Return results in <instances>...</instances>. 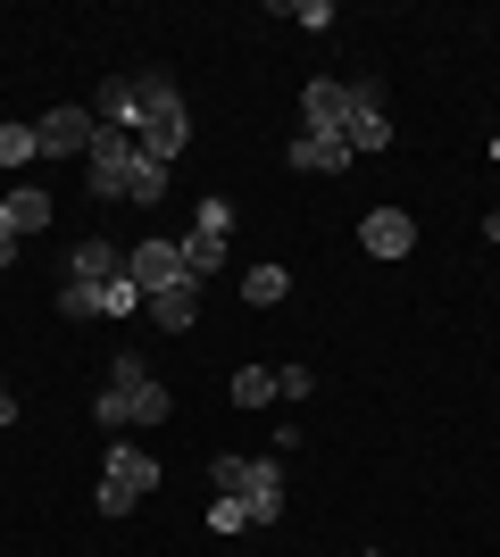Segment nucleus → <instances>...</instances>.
Wrapping results in <instances>:
<instances>
[{
    "label": "nucleus",
    "mask_w": 500,
    "mask_h": 557,
    "mask_svg": "<svg viewBox=\"0 0 500 557\" xmlns=\"http://www.w3.org/2000/svg\"><path fill=\"white\" fill-rule=\"evenodd\" d=\"M134 92H143L134 150H143L150 166H175V159H184V141H192V109H184V92H175V75H143Z\"/></svg>",
    "instance_id": "f257e3e1"
},
{
    "label": "nucleus",
    "mask_w": 500,
    "mask_h": 557,
    "mask_svg": "<svg viewBox=\"0 0 500 557\" xmlns=\"http://www.w3.org/2000/svg\"><path fill=\"white\" fill-rule=\"evenodd\" d=\"M150 491H159V458L134 449V442H109V466H100V491H93L100 516H134Z\"/></svg>",
    "instance_id": "f03ea898"
},
{
    "label": "nucleus",
    "mask_w": 500,
    "mask_h": 557,
    "mask_svg": "<svg viewBox=\"0 0 500 557\" xmlns=\"http://www.w3.org/2000/svg\"><path fill=\"white\" fill-rule=\"evenodd\" d=\"M109 392H118L125 424H167V417H175V392H167V383L143 367V358H125V349H118V374H109Z\"/></svg>",
    "instance_id": "7ed1b4c3"
},
{
    "label": "nucleus",
    "mask_w": 500,
    "mask_h": 557,
    "mask_svg": "<svg viewBox=\"0 0 500 557\" xmlns=\"http://www.w3.org/2000/svg\"><path fill=\"white\" fill-rule=\"evenodd\" d=\"M134 166H143L134 134H109V125H100V141H93V166H84V184H93L100 200H125V191H134Z\"/></svg>",
    "instance_id": "20e7f679"
},
{
    "label": "nucleus",
    "mask_w": 500,
    "mask_h": 557,
    "mask_svg": "<svg viewBox=\"0 0 500 557\" xmlns=\"http://www.w3.org/2000/svg\"><path fill=\"white\" fill-rule=\"evenodd\" d=\"M125 275H134V292H175V283H192L184 275V242H167V233H150V242H134L125 250Z\"/></svg>",
    "instance_id": "39448f33"
},
{
    "label": "nucleus",
    "mask_w": 500,
    "mask_h": 557,
    "mask_svg": "<svg viewBox=\"0 0 500 557\" xmlns=\"http://www.w3.org/2000/svg\"><path fill=\"white\" fill-rule=\"evenodd\" d=\"M34 141H42V159H93L100 116L93 109H50V116H34Z\"/></svg>",
    "instance_id": "423d86ee"
},
{
    "label": "nucleus",
    "mask_w": 500,
    "mask_h": 557,
    "mask_svg": "<svg viewBox=\"0 0 500 557\" xmlns=\"http://www.w3.org/2000/svg\"><path fill=\"white\" fill-rule=\"evenodd\" d=\"M342 141H351V159H376V150H392L383 84H351V125H342Z\"/></svg>",
    "instance_id": "0eeeda50"
},
{
    "label": "nucleus",
    "mask_w": 500,
    "mask_h": 557,
    "mask_svg": "<svg viewBox=\"0 0 500 557\" xmlns=\"http://www.w3.org/2000/svg\"><path fill=\"white\" fill-rule=\"evenodd\" d=\"M358 250L367 258H408L417 250V216L408 209H367L358 216Z\"/></svg>",
    "instance_id": "6e6552de"
},
{
    "label": "nucleus",
    "mask_w": 500,
    "mask_h": 557,
    "mask_svg": "<svg viewBox=\"0 0 500 557\" xmlns=\"http://www.w3.org/2000/svg\"><path fill=\"white\" fill-rule=\"evenodd\" d=\"M342 125H351V84L317 75L309 92H301V134H342Z\"/></svg>",
    "instance_id": "1a4fd4ad"
},
{
    "label": "nucleus",
    "mask_w": 500,
    "mask_h": 557,
    "mask_svg": "<svg viewBox=\"0 0 500 557\" xmlns=\"http://www.w3.org/2000/svg\"><path fill=\"white\" fill-rule=\"evenodd\" d=\"M284 166H301V175H342V166H358V159H351V141H342V134H292Z\"/></svg>",
    "instance_id": "9d476101"
},
{
    "label": "nucleus",
    "mask_w": 500,
    "mask_h": 557,
    "mask_svg": "<svg viewBox=\"0 0 500 557\" xmlns=\"http://www.w3.org/2000/svg\"><path fill=\"white\" fill-rule=\"evenodd\" d=\"M242 499H251V524H276V516H284V466H276V458H251Z\"/></svg>",
    "instance_id": "9b49d317"
},
{
    "label": "nucleus",
    "mask_w": 500,
    "mask_h": 557,
    "mask_svg": "<svg viewBox=\"0 0 500 557\" xmlns=\"http://www.w3.org/2000/svg\"><path fill=\"white\" fill-rule=\"evenodd\" d=\"M0 225L17 233V242H25V233H50V191L42 184H17L9 200H0Z\"/></svg>",
    "instance_id": "f8f14e48"
},
{
    "label": "nucleus",
    "mask_w": 500,
    "mask_h": 557,
    "mask_svg": "<svg viewBox=\"0 0 500 557\" xmlns=\"http://www.w3.org/2000/svg\"><path fill=\"white\" fill-rule=\"evenodd\" d=\"M93 116L109 125V134H134V125H143V92H134V84H100V92H93Z\"/></svg>",
    "instance_id": "ddd939ff"
},
{
    "label": "nucleus",
    "mask_w": 500,
    "mask_h": 557,
    "mask_svg": "<svg viewBox=\"0 0 500 557\" xmlns=\"http://www.w3.org/2000/svg\"><path fill=\"white\" fill-rule=\"evenodd\" d=\"M200 317V283H175V292H150V325L159 333H192Z\"/></svg>",
    "instance_id": "4468645a"
},
{
    "label": "nucleus",
    "mask_w": 500,
    "mask_h": 557,
    "mask_svg": "<svg viewBox=\"0 0 500 557\" xmlns=\"http://www.w3.org/2000/svg\"><path fill=\"white\" fill-rule=\"evenodd\" d=\"M109 275H125V258L109 250L100 233H93V242H75V250H68V283H109Z\"/></svg>",
    "instance_id": "2eb2a0df"
},
{
    "label": "nucleus",
    "mask_w": 500,
    "mask_h": 557,
    "mask_svg": "<svg viewBox=\"0 0 500 557\" xmlns=\"http://www.w3.org/2000/svg\"><path fill=\"white\" fill-rule=\"evenodd\" d=\"M217 267H225V242H217V233H200V225H184V275L200 283V275H217Z\"/></svg>",
    "instance_id": "dca6fc26"
},
{
    "label": "nucleus",
    "mask_w": 500,
    "mask_h": 557,
    "mask_svg": "<svg viewBox=\"0 0 500 557\" xmlns=\"http://www.w3.org/2000/svg\"><path fill=\"white\" fill-rule=\"evenodd\" d=\"M93 308H100V317H118V325H125V317H134V308H150V300H143V292H134V275H109V283H93Z\"/></svg>",
    "instance_id": "f3484780"
},
{
    "label": "nucleus",
    "mask_w": 500,
    "mask_h": 557,
    "mask_svg": "<svg viewBox=\"0 0 500 557\" xmlns=\"http://www.w3.org/2000/svg\"><path fill=\"white\" fill-rule=\"evenodd\" d=\"M284 292H292L284 267H251V275H242V300H251V308H276Z\"/></svg>",
    "instance_id": "a211bd4d"
},
{
    "label": "nucleus",
    "mask_w": 500,
    "mask_h": 557,
    "mask_svg": "<svg viewBox=\"0 0 500 557\" xmlns=\"http://www.w3.org/2000/svg\"><path fill=\"white\" fill-rule=\"evenodd\" d=\"M42 159V141H34V125H0V166L17 175V166H34Z\"/></svg>",
    "instance_id": "6ab92c4d"
},
{
    "label": "nucleus",
    "mask_w": 500,
    "mask_h": 557,
    "mask_svg": "<svg viewBox=\"0 0 500 557\" xmlns=\"http://www.w3.org/2000/svg\"><path fill=\"white\" fill-rule=\"evenodd\" d=\"M276 399V367H242L234 374V408H267Z\"/></svg>",
    "instance_id": "aec40b11"
},
{
    "label": "nucleus",
    "mask_w": 500,
    "mask_h": 557,
    "mask_svg": "<svg viewBox=\"0 0 500 557\" xmlns=\"http://www.w3.org/2000/svg\"><path fill=\"white\" fill-rule=\"evenodd\" d=\"M242 524H251V499L217 491V499H209V533H242Z\"/></svg>",
    "instance_id": "412c9836"
},
{
    "label": "nucleus",
    "mask_w": 500,
    "mask_h": 557,
    "mask_svg": "<svg viewBox=\"0 0 500 557\" xmlns=\"http://www.w3.org/2000/svg\"><path fill=\"white\" fill-rule=\"evenodd\" d=\"M192 225H200V233H217V242H225V233H234V200H225V191H209V200L192 209Z\"/></svg>",
    "instance_id": "4be33fe9"
},
{
    "label": "nucleus",
    "mask_w": 500,
    "mask_h": 557,
    "mask_svg": "<svg viewBox=\"0 0 500 557\" xmlns=\"http://www.w3.org/2000/svg\"><path fill=\"white\" fill-rule=\"evenodd\" d=\"M59 317H68V325H93L100 308H93V283H59Z\"/></svg>",
    "instance_id": "5701e85b"
},
{
    "label": "nucleus",
    "mask_w": 500,
    "mask_h": 557,
    "mask_svg": "<svg viewBox=\"0 0 500 557\" xmlns=\"http://www.w3.org/2000/svg\"><path fill=\"white\" fill-rule=\"evenodd\" d=\"M125 200H134V209H150V200H167V166H134V191H125Z\"/></svg>",
    "instance_id": "b1692460"
},
{
    "label": "nucleus",
    "mask_w": 500,
    "mask_h": 557,
    "mask_svg": "<svg viewBox=\"0 0 500 557\" xmlns=\"http://www.w3.org/2000/svg\"><path fill=\"white\" fill-rule=\"evenodd\" d=\"M209 474H217V491H234V499H242V483H251V458H242V449H225Z\"/></svg>",
    "instance_id": "393cba45"
},
{
    "label": "nucleus",
    "mask_w": 500,
    "mask_h": 557,
    "mask_svg": "<svg viewBox=\"0 0 500 557\" xmlns=\"http://www.w3.org/2000/svg\"><path fill=\"white\" fill-rule=\"evenodd\" d=\"M309 392H317L309 367H276V399H309Z\"/></svg>",
    "instance_id": "a878e982"
},
{
    "label": "nucleus",
    "mask_w": 500,
    "mask_h": 557,
    "mask_svg": "<svg viewBox=\"0 0 500 557\" xmlns=\"http://www.w3.org/2000/svg\"><path fill=\"white\" fill-rule=\"evenodd\" d=\"M292 25H309V34H326V25H333V9H326V0H292Z\"/></svg>",
    "instance_id": "bb28decb"
},
{
    "label": "nucleus",
    "mask_w": 500,
    "mask_h": 557,
    "mask_svg": "<svg viewBox=\"0 0 500 557\" xmlns=\"http://www.w3.org/2000/svg\"><path fill=\"white\" fill-rule=\"evenodd\" d=\"M9 258H17V233H9V225H0V267H9Z\"/></svg>",
    "instance_id": "cd10ccee"
},
{
    "label": "nucleus",
    "mask_w": 500,
    "mask_h": 557,
    "mask_svg": "<svg viewBox=\"0 0 500 557\" xmlns=\"http://www.w3.org/2000/svg\"><path fill=\"white\" fill-rule=\"evenodd\" d=\"M0 424H17V399H9V383H0Z\"/></svg>",
    "instance_id": "c85d7f7f"
},
{
    "label": "nucleus",
    "mask_w": 500,
    "mask_h": 557,
    "mask_svg": "<svg viewBox=\"0 0 500 557\" xmlns=\"http://www.w3.org/2000/svg\"><path fill=\"white\" fill-rule=\"evenodd\" d=\"M484 242H500V209H492V216H484Z\"/></svg>",
    "instance_id": "c756f323"
}]
</instances>
